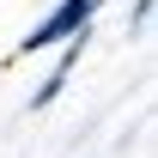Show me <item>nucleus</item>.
<instances>
[{"instance_id": "1", "label": "nucleus", "mask_w": 158, "mask_h": 158, "mask_svg": "<svg viewBox=\"0 0 158 158\" xmlns=\"http://www.w3.org/2000/svg\"><path fill=\"white\" fill-rule=\"evenodd\" d=\"M98 6H103V0H61V6L37 24V31H24L19 49H24V55H37V49H61V43H73V37H91Z\"/></svg>"}, {"instance_id": "2", "label": "nucleus", "mask_w": 158, "mask_h": 158, "mask_svg": "<svg viewBox=\"0 0 158 158\" xmlns=\"http://www.w3.org/2000/svg\"><path fill=\"white\" fill-rule=\"evenodd\" d=\"M85 43L91 37H73V43H61V55H55V67H49V79H43L37 91H31V110H49V103L67 91V79H73V67H79V55H85Z\"/></svg>"}]
</instances>
